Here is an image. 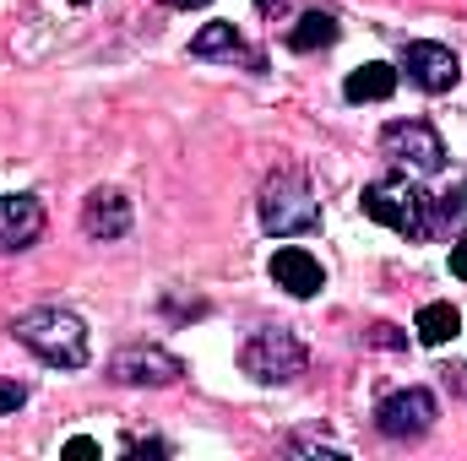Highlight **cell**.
<instances>
[{
	"label": "cell",
	"mask_w": 467,
	"mask_h": 461,
	"mask_svg": "<svg viewBox=\"0 0 467 461\" xmlns=\"http://www.w3.org/2000/svg\"><path fill=\"white\" fill-rule=\"evenodd\" d=\"M358 207H364V218H375L380 229L402 233V239H430L435 223H441V212H446V207H441L419 179H408V174H391V179L364 185Z\"/></svg>",
	"instance_id": "6da1fadb"
},
{
	"label": "cell",
	"mask_w": 467,
	"mask_h": 461,
	"mask_svg": "<svg viewBox=\"0 0 467 461\" xmlns=\"http://www.w3.org/2000/svg\"><path fill=\"white\" fill-rule=\"evenodd\" d=\"M11 337L27 347L33 358H44L49 369H82L88 364V326H82V315H71L60 304L22 310L11 321Z\"/></svg>",
	"instance_id": "7a4b0ae2"
},
{
	"label": "cell",
	"mask_w": 467,
	"mask_h": 461,
	"mask_svg": "<svg viewBox=\"0 0 467 461\" xmlns=\"http://www.w3.org/2000/svg\"><path fill=\"white\" fill-rule=\"evenodd\" d=\"M261 229L272 239H294V233H316L321 229V201H316V185L305 169H272L266 185H261Z\"/></svg>",
	"instance_id": "3957f363"
},
{
	"label": "cell",
	"mask_w": 467,
	"mask_h": 461,
	"mask_svg": "<svg viewBox=\"0 0 467 461\" xmlns=\"http://www.w3.org/2000/svg\"><path fill=\"white\" fill-rule=\"evenodd\" d=\"M305 364H310V353H305V343L288 326H261V332H250L244 347H239V369L255 385H288V380L305 374Z\"/></svg>",
	"instance_id": "277c9868"
},
{
	"label": "cell",
	"mask_w": 467,
	"mask_h": 461,
	"mask_svg": "<svg viewBox=\"0 0 467 461\" xmlns=\"http://www.w3.org/2000/svg\"><path fill=\"white\" fill-rule=\"evenodd\" d=\"M380 152L408 174H441L446 169V141L430 119H391L380 130Z\"/></svg>",
	"instance_id": "5b68a950"
},
{
	"label": "cell",
	"mask_w": 467,
	"mask_h": 461,
	"mask_svg": "<svg viewBox=\"0 0 467 461\" xmlns=\"http://www.w3.org/2000/svg\"><path fill=\"white\" fill-rule=\"evenodd\" d=\"M435 418H441V402H435V391H424V385L391 391V396L375 407V429H380L386 440H424V435L435 429Z\"/></svg>",
	"instance_id": "8992f818"
},
{
	"label": "cell",
	"mask_w": 467,
	"mask_h": 461,
	"mask_svg": "<svg viewBox=\"0 0 467 461\" xmlns=\"http://www.w3.org/2000/svg\"><path fill=\"white\" fill-rule=\"evenodd\" d=\"M402 71L419 93H451L462 82V60L446 49V44H430V38H413L402 44Z\"/></svg>",
	"instance_id": "52a82bcc"
},
{
	"label": "cell",
	"mask_w": 467,
	"mask_h": 461,
	"mask_svg": "<svg viewBox=\"0 0 467 461\" xmlns=\"http://www.w3.org/2000/svg\"><path fill=\"white\" fill-rule=\"evenodd\" d=\"M185 374V364L174 358V353H163V347H119L115 358H109V380L115 385H174Z\"/></svg>",
	"instance_id": "ba28073f"
},
{
	"label": "cell",
	"mask_w": 467,
	"mask_h": 461,
	"mask_svg": "<svg viewBox=\"0 0 467 461\" xmlns=\"http://www.w3.org/2000/svg\"><path fill=\"white\" fill-rule=\"evenodd\" d=\"M266 271H272V282H277L283 293H294V299H316V293L327 288V271H321V261H316L305 244H283Z\"/></svg>",
	"instance_id": "9c48e42d"
},
{
	"label": "cell",
	"mask_w": 467,
	"mask_h": 461,
	"mask_svg": "<svg viewBox=\"0 0 467 461\" xmlns=\"http://www.w3.org/2000/svg\"><path fill=\"white\" fill-rule=\"evenodd\" d=\"M38 233H44L38 196H0V255H16V250L38 244Z\"/></svg>",
	"instance_id": "30bf717a"
},
{
	"label": "cell",
	"mask_w": 467,
	"mask_h": 461,
	"mask_svg": "<svg viewBox=\"0 0 467 461\" xmlns=\"http://www.w3.org/2000/svg\"><path fill=\"white\" fill-rule=\"evenodd\" d=\"M82 229H88V239H125L130 233V201L119 190H93L82 207Z\"/></svg>",
	"instance_id": "8fae6325"
},
{
	"label": "cell",
	"mask_w": 467,
	"mask_h": 461,
	"mask_svg": "<svg viewBox=\"0 0 467 461\" xmlns=\"http://www.w3.org/2000/svg\"><path fill=\"white\" fill-rule=\"evenodd\" d=\"M191 55H196V60H244L250 71H261V55L244 49V38H239L234 22H207V27L191 38Z\"/></svg>",
	"instance_id": "7c38bea8"
},
{
	"label": "cell",
	"mask_w": 467,
	"mask_h": 461,
	"mask_svg": "<svg viewBox=\"0 0 467 461\" xmlns=\"http://www.w3.org/2000/svg\"><path fill=\"white\" fill-rule=\"evenodd\" d=\"M391 93H397V71H391L386 60L358 66L348 82H343V98H348V104H386Z\"/></svg>",
	"instance_id": "4fadbf2b"
},
{
	"label": "cell",
	"mask_w": 467,
	"mask_h": 461,
	"mask_svg": "<svg viewBox=\"0 0 467 461\" xmlns=\"http://www.w3.org/2000/svg\"><path fill=\"white\" fill-rule=\"evenodd\" d=\"M337 16L332 11H305L294 27H288V49L294 55H316V49H327V44H337Z\"/></svg>",
	"instance_id": "5bb4252c"
},
{
	"label": "cell",
	"mask_w": 467,
	"mask_h": 461,
	"mask_svg": "<svg viewBox=\"0 0 467 461\" xmlns=\"http://www.w3.org/2000/svg\"><path fill=\"white\" fill-rule=\"evenodd\" d=\"M413 332H419V343L424 347H446L457 332H462V315H457V304H424L419 310V321H413Z\"/></svg>",
	"instance_id": "9a60e30c"
},
{
	"label": "cell",
	"mask_w": 467,
	"mask_h": 461,
	"mask_svg": "<svg viewBox=\"0 0 467 461\" xmlns=\"http://www.w3.org/2000/svg\"><path fill=\"white\" fill-rule=\"evenodd\" d=\"M22 402H27V385H16V380H5V385H0V418H5V413H16Z\"/></svg>",
	"instance_id": "2e32d148"
},
{
	"label": "cell",
	"mask_w": 467,
	"mask_h": 461,
	"mask_svg": "<svg viewBox=\"0 0 467 461\" xmlns=\"http://www.w3.org/2000/svg\"><path fill=\"white\" fill-rule=\"evenodd\" d=\"M66 456H99V440L77 435V440H66Z\"/></svg>",
	"instance_id": "e0dca14e"
},
{
	"label": "cell",
	"mask_w": 467,
	"mask_h": 461,
	"mask_svg": "<svg viewBox=\"0 0 467 461\" xmlns=\"http://www.w3.org/2000/svg\"><path fill=\"white\" fill-rule=\"evenodd\" d=\"M451 277L467 282V233H462V244H451Z\"/></svg>",
	"instance_id": "ac0fdd59"
},
{
	"label": "cell",
	"mask_w": 467,
	"mask_h": 461,
	"mask_svg": "<svg viewBox=\"0 0 467 461\" xmlns=\"http://www.w3.org/2000/svg\"><path fill=\"white\" fill-rule=\"evenodd\" d=\"M391 332H397V326H375V332H369V343H380V347H397L402 337H391Z\"/></svg>",
	"instance_id": "d6986e66"
},
{
	"label": "cell",
	"mask_w": 467,
	"mask_h": 461,
	"mask_svg": "<svg viewBox=\"0 0 467 461\" xmlns=\"http://www.w3.org/2000/svg\"><path fill=\"white\" fill-rule=\"evenodd\" d=\"M158 5H169V11H202V5H213V0H158Z\"/></svg>",
	"instance_id": "ffe728a7"
},
{
	"label": "cell",
	"mask_w": 467,
	"mask_h": 461,
	"mask_svg": "<svg viewBox=\"0 0 467 461\" xmlns=\"http://www.w3.org/2000/svg\"><path fill=\"white\" fill-rule=\"evenodd\" d=\"M462 201H467V185H462V190H457V196H446V201H441V207H446V212H457V207H462Z\"/></svg>",
	"instance_id": "44dd1931"
},
{
	"label": "cell",
	"mask_w": 467,
	"mask_h": 461,
	"mask_svg": "<svg viewBox=\"0 0 467 461\" xmlns=\"http://www.w3.org/2000/svg\"><path fill=\"white\" fill-rule=\"evenodd\" d=\"M277 5H283V0H255V11H261V16H277Z\"/></svg>",
	"instance_id": "7402d4cb"
},
{
	"label": "cell",
	"mask_w": 467,
	"mask_h": 461,
	"mask_svg": "<svg viewBox=\"0 0 467 461\" xmlns=\"http://www.w3.org/2000/svg\"><path fill=\"white\" fill-rule=\"evenodd\" d=\"M71 5H88V0H71Z\"/></svg>",
	"instance_id": "603a6c76"
}]
</instances>
